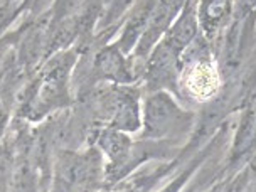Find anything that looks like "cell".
Returning a JSON list of instances; mask_svg holds the SVG:
<instances>
[{"mask_svg":"<svg viewBox=\"0 0 256 192\" xmlns=\"http://www.w3.org/2000/svg\"><path fill=\"white\" fill-rule=\"evenodd\" d=\"M104 179L103 155L94 145L84 152L62 150L54 162L51 192H94Z\"/></svg>","mask_w":256,"mask_h":192,"instance_id":"obj_1","label":"cell"},{"mask_svg":"<svg viewBox=\"0 0 256 192\" xmlns=\"http://www.w3.org/2000/svg\"><path fill=\"white\" fill-rule=\"evenodd\" d=\"M91 110L98 120V125L113 128L125 134L140 130L142 110L140 93L130 84L106 83L93 94Z\"/></svg>","mask_w":256,"mask_h":192,"instance_id":"obj_2","label":"cell"},{"mask_svg":"<svg viewBox=\"0 0 256 192\" xmlns=\"http://www.w3.org/2000/svg\"><path fill=\"white\" fill-rule=\"evenodd\" d=\"M72 66V54H62L52 59L48 66L40 71L38 80L30 88L29 98L26 100L24 116L40 118L46 113L52 112L68 103V83H70V71Z\"/></svg>","mask_w":256,"mask_h":192,"instance_id":"obj_3","label":"cell"},{"mask_svg":"<svg viewBox=\"0 0 256 192\" xmlns=\"http://www.w3.org/2000/svg\"><path fill=\"white\" fill-rule=\"evenodd\" d=\"M194 115L177 104L172 94L157 90L145 100L142 110V138L162 140L179 136L189 130Z\"/></svg>","mask_w":256,"mask_h":192,"instance_id":"obj_4","label":"cell"},{"mask_svg":"<svg viewBox=\"0 0 256 192\" xmlns=\"http://www.w3.org/2000/svg\"><path fill=\"white\" fill-rule=\"evenodd\" d=\"M93 74L98 81L112 84H130L135 80L130 62L126 61L125 52L116 44L106 46L94 56Z\"/></svg>","mask_w":256,"mask_h":192,"instance_id":"obj_5","label":"cell"},{"mask_svg":"<svg viewBox=\"0 0 256 192\" xmlns=\"http://www.w3.org/2000/svg\"><path fill=\"white\" fill-rule=\"evenodd\" d=\"M256 142V103L250 102L241 116V125L238 128L232 147V157H244Z\"/></svg>","mask_w":256,"mask_h":192,"instance_id":"obj_6","label":"cell"},{"mask_svg":"<svg viewBox=\"0 0 256 192\" xmlns=\"http://www.w3.org/2000/svg\"><path fill=\"white\" fill-rule=\"evenodd\" d=\"M231 0H200L198 8L199 24L208 32L219 29L230 16Z\"/></svg>","mask_w":256,"mask_h":192,"instance_id":"obj_7","label":"cell"},{"mask_svg":"<svg viewBox=\"0 0 256 192\" xmlns=\"http://www.w3.org/2000/svg\"><path fill=\"white\" fill-rule=\"evenodd\" d=\"M134 4V0H108L106 4V20H113L116 17H120L125 12L126 7H130Z\"/></svg>","mask_w":256,"mask_h":192,"instance_id":"obj_8","label":"cell"},{"mask_svg":"<svg viewBox=\"0 0 256 192\" xmlns=\"http://www.w3.org/2000/svg\"><path fill=\"white\" fill-rule=\"evenodd\" d=\"M7 122H8V110L4 106L2 102H0V138H2L4 134H6Z\"/></svg>","mask_w":256,"mask_h":192,"instance_id":"obj_9","label":"cell"},{"mask_svg":"<svg viewBox=\"0 0 256 192\" xmlns=\"http://www.w3.org/2000/svg\"><path fill=\"white\" fill-rule=\"evenodd\" d=\"M248 192H256V177L253 179V182L250 184V187H248Z\"/></svg>","mask_w":256,"mask_h":192,"instance_id":"obj_10","label":"cell"},{"mask_svg":"<svg viewBox=\"0 0 256 192\" xmlns=\"http://www.w3.org/2000/svg\"><path fill=\"white\" fill-rule=\"evenodd\" d=\"M94 192H96V190H94Z\"/></svg>","mask_w":256,"mask_h":192,"instance_id":"obj_11","label":"cell"}]
</instances>
